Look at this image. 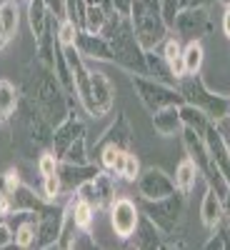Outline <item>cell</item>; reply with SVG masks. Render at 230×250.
<instances>
[{
    "label": "cell",
    "mask_w": 230,
    "mask_h": 250,
    "mask_svg": "<svg viewBox=\"0 0 230 250\" xmlns=\"http://www.w3.org/2000/svg\"><path fill=\"white\" fill-rule=\"evenodd\" d=\"M23 93V90H20ZM18 123H20V130H23V138L28 143V150H43V148H50L53 143V130L55 125L43 115V110H40L35 105V100L30 95H20V103H18V110L13 115ZM10 118V120H13Z\"/></svg>",
    "instance_id": "cell-4"
},
{
    "label": "cell",
    "mask_w": 230,
    "mask_h": 250,
    "mask_svg": "<svg viewBox=\"0 0 230 250\" xmlns=\"http://www.w3.org/2000/svg\"><path fill=\"white\" fill-rule=\"evenodd\" d=\"M93 183H95V193H98V210L100 208H110L113 200H115V178H113V173L100 170L93 178Z\"/></svg>",
    "instance_id": "cell-27"
},
{
    "label": "cell",
    "mask_w": 230,
    "mask_h": 250,
    "mask_svg": "<svg viewBox=\"0 0 230 250\" xmlns=\"http://www.w3.org/2000/svg\"><path fill=\"white\" fill-rule=\"evenodd\" d=\"M163 243H165V235L163 230L140 213V220H138V228L133 233V245L140 248V250H163Z\"/></svg>",
    "instance_id": "cell-21"
},
{
    "label": "cell",
    "mask_w": 230,
    "mask_h": 250,
    "mask_svg": "<svg viewBox=\"0 0 230 250\" xmlns=\"http://www.w3.org/2000/svg\"><path fill=\"white\" fill-rule=\"evenodd\" d=\"M75 195L83 200V203H90L95 210H98V193H95V183L93 180H85L75 188Z\"/></svg>",
    "instance_id": "cell-40"
},
{
    "label": "cell",
    "mask_w": 230,
    "mask_h": 250,
    "mask_svg": "<svg viewBox=\"0 0 230 250\" xmlns=\"http://www.w3.org/2000/svg\"><path fill=\"white\" fill-rule=\"evenodd\" d=\"M218 3H223V5L228 8V5H230V0H218Z\"/></svg>",
    "instance_id": "cell-53"
},
{
    "label": "cell",
    "mask_w": 230,
    "mask_h": 250,
    "mask_svg": "<svg viewBox=\"0 0 230 250\" xmlns=\"http://www.w3.org/2000/svg\"><path fill=\"white\" fill-rule=\"evenodd\" d=\"M223 33H225V38L230 40V5H228L225 13H223Z\"/></svg>",
    "instance_id": "cell-50"
},
{
    "label": "cell",
    "mask_w": 230,
    "mask_h": 250,
    "mask_svg": "<svg viewBox=\"0 0 230 250\" xmlns=\"http://www.w3.org/2000/svg\"><path fill=\"white\" fill-rule=\"evenodd\" d=\"M0 20H3L5 35L13 38L18 33V23H20V10H18L15 0H3V3H0Z\"/></svg>",
    "instance_id": "cell-32"
},
{
    "label": "cell",
    "mask_w": 230,
    "mask_h": 250,
    "mask_svg": "<svg viewBox=\"0 0 230 250\" xmlns=\"http://www.w3.org/2000/svg\"><path fill=\"white\" fill-rule=\"evenodd\" d=\"M63 230V208H58L55 203H50L38 220V238H35V248L38 250H48V248H58V238Z\"/></svg>",
    "instance_id": "cell-13"
},
{
    "label": "cell",
    "mask_w": 230,
    "mask_h": 250,
    "mask_svg": "<svg viewBox=\"0 0 230 250\" xmlns=\"http://www.w3.org/2000/svg\"><path fill=\"white\" fill-rule=\"evenodd\" d=\"M180 53H183V45H180V38H165L163 40V58L168 60V62H173L175 58H180Z\"/></svg>",
    "instance_id": "cell-43"
},
{
    "label": "cell",
    "mask_w": 230,
    "mask_h": 250,
    "mask_svg": "<svg viewBox=\"0 0 230 250\" xmlns=\"http://www.w3.org/2000/svg\"><path fill=\"white\" fill-rule=\"evenodd\" d=\"M90 5H100V8H105L108 13H115L113 10V0H88Z\"/></svg>",
    "instance_id": "cell-51"
},
{
    "label": "cell",
    "mask_w": 230,
    "mask_h": 250,
    "mask_svg": "<svg viewBox=\"0 0 230 250\" xmlns=\"http://www.w3.org/2000/svg\"><path fill=\"white\" fill-rule=\"evenodd\" d=\"M200 220L205 228H213L220 225L225 218H223V198L213 190V188H208L205 195H203V203H200Z\"/></svg>",
    "instance_id": "cell-23"
},
{
    "label": "cell",
    "mask_w": 230,
    "mask_h": 250,
    "mask_svg": "<svg viewBox=\"0 0 230 250\" xmlns=\"http://www.w3.org/2000/svg\"><path fill=\"white\" fill-rule=\"evenodd\" d=\"M63 163H73V165H88L90 163V153H88V143H85V135L78 138L70 148L63 153L60 158Z\"/></svg>",
    "instance_id": "cell-33"
},
{
    "label": "cell",
    "mask_w": 230,
    "mask_h": 250,
    "mask_svg": "<svg viewBox=\"0 0 230 250\" xmlns=\"http://www.w3.org/2000/svg\"><path fill=\"white\" fill-rule=\"evenodd\" d=\"M145 62H148V78H155L165 85H178V78L170 70V62L158 50H145Z\"/></svg>",
    "instance_id": "cell-24"
},
{
    "label": "cell",
    "mask_w": 230,
    "mask_h": 250,
    "mask_svg": "<svg viewBox=\"0 0 230 250\" xmlns=\"http://www.w3.org/2000/svg\"><path fill=\"white\" fill-rule=\"evenodd\" d=\"M223 218H225V223L230 225V188H228V193H225V198H223Z\"/></svg>",
    "instance_id": "cell-49"
},
{
    "label": "cell",
    "mask_w": 230,
    "mask_h": 250,
    "mask_svg": "<svg viewBox=\"0 0 230 250\" xmlns=\"http://www.w3.org/2000/svg\"><path fill=\"white\" fill-rule=\"evenodd\" d=\"M198 175H200V170H198V165L190 160V158H185V160H180L178 163V168H175V188L180 193H190L193 188H195V180H198Z\"/></svg>",
    "instance_id": "cell-26"
},
{
    "label": "cell",
    "mask_w": 230,
    "mask_h": 250,
    "mask_svg": "<svg viewBox=\"0 0 230 250\" xmlns=\"http://www.w3.org/2000/svg\"><path fill=\"white\" fill-rule=\"evenodd\" d=\"M203 140H205V148H208V153H210V158H213V163H215V168L223 173V178H225L228 185H230V148H228L223 133L215 128V123L208 125Z\"/></svg>",
    "instance_id": "cell-17"
},
{
    "label": "cell",
    "mask_w": 230,
    "mask_h": 250,
    "mask_svg": "<svg viewBox=\"0 0 230 250\" xmlns=\"http://www.w3.org/2000/svg\"><path fill=\"white\" fill-rule=\"evenodd\" d=\"M75 48L78 53L85 58V60H105L113 62V50L110 43L103 33H88V30H78L75 38Z\"/></svg>",
    "instance_id": "cell-16"
},
{
    "label": "cell",
    "mask_w": 230,
    "mask_h": 250,
    "mask_svg": "<svg viewBox=\"0 0 230 250\" xmlns=\"http://www.w3.org/2000/svg\"><path fill=\"white\" fill-rule=\"evenodd\" d=\"M125 153H128V150H120V148H105V150H100V153L95 155V160H98V165H100L103 170H108V173H113V175H118V178H120L123 163H125Z\"/></svg>",
    "instance_id": "cell-31"
},
{
    "label": "cell",
    "mask_w": 230,
    "mask_h": 250,
    "mask_svg": "<svg viewBox=\"0 0 230 250\" xmlns=\"http://www.w3.org/2000/svg\"><path fill=\"white\" fill-rule=\"evenodd\" d=\"M75 38H78V28L70 23V20H60V25H58L60 45H75Z\"/></svg>",
    "instance_id": "cell-41"
},
{
    "label": "cell",
    "mask_w": 230,
    "mask_h": 250,
    "mask_svg": "<svg viewBox=\"0 0 230 250\" xmlns=\"http://www.w3.org/2000/svg\"><path fill=\"white\" fill-rule=\"evenodd\" d=\"M210 233H213V235L208 238L205 250H230V225H228L225 220H223L220 225H215Z\"/></svg>",
    "instance_id": "cell-35"
},
{
    "label": "cell",
    "mask_w": 230,
    "mask_h": 250,
    "mask_svg": "<svg viewBox=\"0 0 230 250\" xmlns=\"http://www.w3.org/2000/svg\"><path fill=\"white\" fill-rule=\"evenodd\" d=\"M153 128L158 135L163 138H175L183 133V118H180V105H168L163 110H155L153 113Z\"/></svg>",
    "instance_id": "cell-22"
},
{
    "label": "cell",
    "mask_w": 230,
    "mask_h": 250,
    "mask_svg": "<svg viewBox=\"0 0 230 250\" xmlns=\"http://www.w3.org/2000/svg\"><path fill=\"white\" fill-rule=\"evenodd\" d=\"M103 168L95 163H88V165H73V163H63L58 165V175H60V183H63V193L65 190H73L75 193V188L80 183H85V180H93Z\"/></svg>",
    "instance_id": "cell-18"
},
{
    "label": "cell",
    "mask_w": 230,
    "mask_h": 250,
    "mask_svg": "<svg viewBox=\"0 0 230 250\" xmlns=\"http://www.w3.org/2000/svg\"><path fill=\"white\" fill-rule=\"evenodd\" d=\"M8 195H10V215L13 213H43L50 205L43 195H35V190L28 185H18Z\"/></svg>",
    "instance_id": "cell-19"
},
{
    "label": "cell",
    "mask_w": 230,
    "mask_h": 250,
    "mask_svg": "<svg viewBox=\"0 0 230 250\" xmlns=\"http://www.w3.org/2000/svg\"><path fill=\"white\" fill-rule=\"evenodd\" d=\"M185 203L188 195L175 190L170 195H165L160 200H143L140 213L145 218H150L165 238H175L183 233V223H185Z\"/></svg>",
    "instance_id": "cell-5"
},
{
    "label": "cell",
    "mask_w": 230,
    "mask_h": 250,
    "mask_svg": "<svg viewBox=\"0 0 230 250\" xmlns=\"http://www.w3.org/2000/svg\"><path fill=\"white\" fill-rule=\"evenodd\" d=\"M8 218H15L13 233H15V245L18 248H35V238H38V220L40 213H13Z\"/></svg>",
    "instance_id": "cell-20"
},
{
    "label": "cell",
    "mask_w": 230,
    "mask_h": 250,
    "mask_svg": "<svg viewBox=\"0 0 230 250\" xmlns=\"http://www.w3.org/2000/svg\"><path fill=\"white\" fill-rule=\"evenodd\" d=\"M140 160L128 150V153H125V163H123V170H120V178L123 180H128V183H135L138 180V175H140Z\"/></svg>",
    "instance_id": "cell-38"
},
{
    "label": "cell",
    "mask_w": 230,
    "mask_h": 250,
    "mask_svg": "<svg viewBox=\"0 0 230 250\" xmlns=\"http://www.w3.org/2000/svg\"><path fill=\"white\" fill-rule=\"evenodd\" d=\"M108 15H110V13H108L105 8L90 5V3H88V10H85V25H83V30H88V33H103Z\"/></svg>",
    "instance_id": "cell-34"
},
{
    "label": "cell",
    "mask_w": 230,
    "mask_h": 250,
    "mask_svg": "<svg viewBox=\"0 0 230 250\" xmlns=\"http://www.w3.org/2000/svg\"><path fill=\"white\" fill-rule=\"evenodd\" d=\"M133 3L135 0H113V10L123 18H130V10H133Z\"/></svg>",
    "instance_id": "cell-48"
},
{
    "label": "cell",
    "mask_w": 230,
    "mask_h": 250,
    "mask_svg": "<svg viewBox=\"0 0 230 250\" xmlns=\"http://www.w3.org/2000/svg\"><path fill=\"white\" fill-rule=\"evenodd\" d=\"M170 30L175 33V38L185 40V43L200 40L203 35H208V30H210V15H208V8H200V5L180 8L175 13V20H173Z\"/></svg>",
    "instance_id": "cell-9"
},
{
    "label": "cell",
    "mask_w": 230,
    "mask_h": 250,
    "mask_svg": "<svg viewBox=\"0 0 230 250\" xmlns=\"http://www.w3.org/2000/svg\"><path fill=\"white\" fill-rule=\"evenodd\" d=\"M93 220H95V208L78 198V203H75V223H78V228L80 230H90Z\"/></svg>",
    "instance_id": "cell-37"
},
{
    "label": "cell",
    "mask_w": 230,
    "mask_h": 250,
    "mask_svg": "<svg viewBox=\"0 0 230 250\" xmlns=\"http://www.w3.org/2000/svg\"><path fill=\"white\" fill-rule=\"evenodd\" d=\"M48 18H50V10L45 5V0H28V23H30V30L35 38L43 35Z\"/></svg>",
    "instance_id": "cell-28"
},
{
    "label": "cell",
    "mask_w": 230,
    "mask_h": 250,
    "mask_svg": "<svg viewBox=\"0 0 230 250\" xmlns=\"http://www.w3.org/2000/svg\"><path fill=\"white\" fill-rule=\"evenodd\" d=\"M180 58H183L185 75H195V73H200V68H203V60H205V50H203V45H200V40H193V43H185V45H183Z\"/></svg>",
    "instance_id": "cell-29"
},
{
    "label": "cell",
    "mask_w": 230,
    "mask_h": 250,
    "mask_svg": "<svg viewBox=\"0 0 230 250\" xmlns=\"http://www.w3.org/2000/svg\"><path fill=\"white\" fill-rule=\"evenodd\" d=\"M73 248H98V243H95V238H93L90 230H80V233L75 235Z\"/></svg>",
    "instance_id": "cell-46"
},
{
    "label": "cell",
    "mask_w": 230,
    "mask_h": 250,
    "mask_svg": "<svg viewBox=\"0 0 230 250\" xmlns=\"http://www.w3.org/2000/svg\"><path fill=\"white\" fill-rule=\"evenodd\" d=\"M133 145V128H130V120L125 113H118L115 115V123L110 125V128L100 135V140L95 143L93 148V155H98L100 150L105 148H120V150H130Z\"/></svg>",
    "instance_id": "cell-14"
},
{
    "label": "cell",
    "mask_w": 230,
    "mask_h": 250,
    "mask_svg": "<svg viewBox=\"0 0 230 250\" xmlns=\"http://www.w3.org/2000/svg\"><path fill=\"white\" fill-rule=\"evenodd\" d=\"M58 165H60V160L53 155V153H43L38 158V170H40V175H55L58 173Z\"/></svg>",
    "instance_id": "cell-42"
},
{
    "label": "cell",
    "mask_w": 230,
    "mask_h": 250,
    "mask_svg": "<svg viewBox=\"0 0 230 250\" xmlns=\"http://www.w3.org/2000/svg\"><path fill=\"white\" fill-rule=\"evenodd\" d=\"M15 243V233H13V225H8L5 220L0 223V248H10Z\"/></svg>",
    "instance_id": "cell-45"
},
{
    "label": "cell",
    "mask_w": 230,
    "mask_h": 250,
    "mask_svg": "<svg viewBox=\"0 0 230 250\" xmlns=\"http://www.w3.org/2000/svg\"><path fill=\"white\" fill-rule=\"evenodd\" d=\"M58 195H63V183H60V175H45L43 178V198L48 203H55Z\"/></svg>",
    "instance_id": "cell-39"
},
{
    "label": "cell",
    "mask_w": 230,
    "mask_h": 250,
    "mask_svg": "<svg viewBox=\"0 0 230 250\" xmlns=\"http://www.w3.org/2000/svg\"><path fill=\"white\" fill-rule=\"evenodd\" d=\"M20 95H23V93H20V88H15V83L0 80V118H3V123L15 115Z\"/></svg>",
    "instance_id": "cell-25"
},
{
    "label": "cell",
    "mask_w": 230,
    "mask_h": 250,
    "mask_svg": "<svg viewBox=\"0 0 230 250\" xmlns=\"http://www.w3.org/2000/svg\"><path fill=\"white\" fill-rule=\"evenodd\" d=\"M180 138H183V145H185L188 158H190V160L198 165V170H200V175L205 178L208 188H213V190H215L220 198H225V193H228L230 185H228V180L223 178V173L215 168V163H213L210 153H208V148H205L203 135H198V133L190 130V128H183Z\"/></svg>",
    "instance_id": "cell-7"
},
{
    "label": "cell",
    "mask_w": 230,
    "mask_h": 250,
    "mask_svg": "<svg viewBox=\"0 0 230 250\" xmlns=\"http://www.w3.org/2000/svg\"><path fill=\"white\" fill-rule=\"evenodd\" d=\"M8 40H10V38L5 35V28H3V20H0V50L5 48V43H8Z\"/></svg>",
    "instance_id": "cell-52"
},
{
    "label": "cell",
    "mask_w": 230,
    "mask_h": 250,
    "mask_svg": "<svg viewBox=\"0 0 230 250\" xmlns=\"http://www.w3.org/2000/svg\"><path fill=\"white\" fill-rule=\"evenodd\" d=\"M225 138V143H228V148H230V135H223Z\"/></svg>",
    "instance_id": "cell-54"
},
{
    "label": "cell",
    "mask_w": 230,
    "mask_h": 250,
    "mask_svg": "<svg viewBox=\"0 0 230 250\" xmlns=\"http://www.w3.org/2000/svg\"><path fill=\"white\" fill-rule=\"evenodd\" d=\"M45 5L58 20H65V0H45Z\"/></svg>",
    "instance_id": "cell-47"
},
{
    "label": "cell",
    "mask_w": 230,
    "mask_h": 250,
    "mask_svg": "<svg viewBox=\"0 0 230 250\" xmlns=\"http://www.w3.org/2000/svg\"><path fill=\"white\" fill-rule=\"evenodd\" d=\"M0 123H3V118H0Z\"/></svg>",
    "instance_id": "cell-55"
},
{
    "label": "cell",
    "mask_w": 230,
    "mask_h": 250,
    "mask_svg": "<svg viewBox=\"0 0 230 250\" xmlns=\"http://www.w3.org/2000/svg\"><path fill=\"white\" fill-rule=\"evenodd\" d=\"M113 103H115V88L108 80V75L100 70H90V100L85 105V113L93 118H103L113 110Z\"/></svg>",
    "instance_id": "cell-10"
},
{
    "label": "cell",
    "mask_w": 230,
    "mask_h": 250,
    "mask_svg": "<svg viewBox=\"0 0 230 250\" xmlns=\"http://www.w3.org/2000/svg\"><path fill=\"white\" fill-rule=\"evenodd\" d=\"M103 35L108 38L110 50H113V62L120 65L130 75H148V62H145V50L138 43L133 33L130 18H123L118 13H110L105 20Z\"/></svg>",
    "instance_id": "cell-2"
},
{
    "label": "cell",
    "mask_w": 230,
    "mask_h": 250,
    "mask_svg": "<svg viewBox=\"0 0 230 250\" xmlns=\"http://www.w3.org/2000/svg\"><path fill=\"white\" fill-rule=\"evenodd\" d=\"M83 135H85V123L70 113L63 123L55 125V130H53V143H50V153L60 160L63 153H65L70 145H73L78 138H83Z\"/></svg>",
    "instance_id": "cell-15"
},
{
    "label": "cell",
    "mask_w": 230,
    "mask_h": 250,
    "mask_svg": "<svg viewBox=\"0 0 230 250\" xmlns=\"http://www.w3.org/2000/svg\"><path fill=\"white\" fill-rule=\"evenodd\" d=\"M20 90L35 100V105L43 110V115L53 125L63 123L70 115V95L55 78V70L45 65L38 55L25 65V83Z\"/></svg>",
    "instance_id": "cell-1"
},
{
    "label": "cell",
    "mask_w": 230,
    "mask_h": 250,
    "mask_svg": "<svg viewBox=\"0 0 230 250\" xmlns=\"http://www.w3.org/2000/svg\"><path fill=\"white\" fill-rule=\"evenodd\" d=\"M140 220V208L130 198H115L110 205V225L120 240H130Z\"/></svg>",
    "instance_id": "cell-11"
},
{
    "label": "cell",
    "mask_w": 230,
    "mask_h": 250,
    "mask_svg": "<svg viewBox=\"0 0 230 250\" xmlns=\"http://www.w3.org/2000/svg\"><path fill=\"white\" fill-rule=\"evenodd\" d=\"M135 183H138V193H140L143 200H160V198H165V195H170V193L178 190L175 180L165 170H160V168H145V170H140Z\"/></svg>",
    "instance_id": "cell-12"
},
{
    "label": "cell",
    "mask_w": 230,
    "mask_h": 250,
    "mask_svg": "<svg viewBox=\"0 0 230 250\" xmlns=\"http://www.w3.org/2000/svg\"><path fill=\"white\" fill-rule=\"evenodd\" d=\"M180 118H183V125H185V128L195 130L198 135H205L208 125L213 123V120L208 118L200 108H195V105H188V103H183V105H180Z\"/></svg>",
    "instance_id": "cell-30"
},
{
    "label": "cell",
    "mask_w": 230,
    "mask_h": 250,
    "mask_svg": "<svg viewBox=\"0 0 230 250\" xmlns=\"http://www.w3.org/2000/svg\"><path fill=\"white\" fill-rule=\"evenodd\" d=\"M175 88H178V93L183 95V100L188 103V105L200 108L210 120H220V118L230 115V98L220 95V93H213L203 83L200 73L180 78Z\"/></svg>",
    "instance_id": "cell-6"
},
{
    "label": "cell",
    "mask_w": 230,
    "mask_h": 250,
    "mask_svg": "<svg viewBox=\"0 0 230 250\" xmlns=\"http://www.w3.org/2000/svg\"><path fill=\"white\" fill-rule=\"evenodd\" d=\"M130 25L143 50H158L170 35V25L163 15V0H135L130 10Z\"/></svg>",
    "instance_id": "cell-3"
},
{
    "label": "cell",
    "mask_w": 230,
    "mask_h": 250,
    "mask_svg": "<svg viewBox=\"0 0 230 250\" xmlns=\"http://www.w3.org/2000/svg\"><path fill=\"white\" fill-rule=\"evenodd\" d=\"M85 10H88V0H65V20L83 30L85 25Z\"/></svg>",
    "instance_id": "cell-36"
},
{
    "label": "cell",
    "mask_w": 230,
    "mask_h": 250,
    "mask_svg": "<svg viewBox=\"0 0 230 250\" xmlns=\"http://www.w3.org/2000/svg\"><path fill=\"white\" fill-rule=\"evenodd\" d=\"M18 185H23V180H20V170H18V168H10V170L3 175V188H0V190L13 193Z\"/></svg>",
    "instance_id": "cell-44"
},
{
    "label": "cell",
    "mask_w": 230,
    "mask_h": 250,
    "mask_svg": "<svg viewBox=\"0 0 230 250\" xmlns=\"http://www.w3.org/2000/svg\"><path fill=\"white\" fill-rule=\"evenodd\" d=\"M130 85L135 90V95L140 98V103L150 113L163 110L168 105H183V95L178 93L175 85H165V83L148 78V75H130Z\"/></svg>",
    "instance_id": "cell-8"
}]
</instances>
